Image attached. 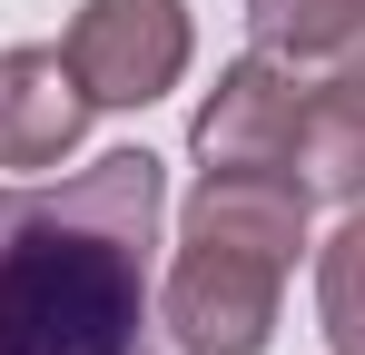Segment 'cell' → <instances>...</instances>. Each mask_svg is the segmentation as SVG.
I'll list each match as a JSON object with an SVG mask.
<instances>
[{
	"label": "cell",
	"instance_id": "obj_1",
	"mask_svg": "<svg viewBox=\"0 0 365 355\" xmlns=\"http://www.w3.org/2000/svg\"><path fill=\"white\" fill-rule=\"evenodd\" d=\"M168 168L109 148L50 187H0V355H158Z\"/></svg>",
	"mask_w": 365,
	"mask_h": 355
},
{
	"label": "cell",
	"instance_id": "obj_2",
	"mask_svg": "<svg viewBox=\"0 0 365 355\" xmlns=\"http://www.w3.org/2000/svg\"><path fill=\"white\" fill-rule=\"evenodd\" d=\"M277 296H287V257L237 247V237H178L168 287H158V326L178 355H267Z\"/></svg>",
	"mask_w": 365,
	"mask_h": 355
},
{
	"label": "cell",
	"instance_id": "obj_3",
	"mask_svg": "<svg viewBox=\"0 0 365 355\" xmlns=\"http://www.w3.org/2000/svg\"><path fill=\"white\" fill-rule=\"evenodd\" d=\"M187 50H197L187 0H79V20L60 40V59L89 89V109H148V99H168L187 79Z\"/></svg>",
	"mask_w": 365,
	"mask_h": 355
},
{
	"label": "cell",
	"instance_id": "obj_4",
	"mask_svg": "<svg viewBox=\"0 0 365 355\" xmlns=\"http://www.w3.org/2000/svg\"><path fill=\"white\" fill-rule=\"evenodd\" d=\"M297 69L267 50H247L217 69V89L197 99L187 118V148H197V168H297Z\"/></svg>",
	"mask_w": 365,
	"mask_h": 355
},
{
	"label": "cell",
	"instance_id": "obj_5",
	"mask_svg": "<svg viewBox=\"0 0 365 355\" xmlns=\"http://www.w3.org/2000/svg\"><path fill=\"white\" fill-rule=\"evenodd\" d=\"M89 128V89L60 50H0V168H60Z\"/></svg>",
	"mask_w": 365,
	"mask_h": 355
},
{
	"label": "cell",
	"instance_id": "obj_6",
	"mask_svg": "<svg viewBox=\"0 0 365 355\" xmlns=\"http://www.w3.org/2000/svg\"><path fill=\"white\" fill-rule=\"evenodd\" d=\"M297 178L306 197H365V59H336L297 89Z\"/></svg>",
	"mask_w": 365,
	"mask_h": 355
},
{
	"label": "cell",
	"instance_id": "obj_7",
	"mask_svg": "<svg viewBox=\"0 0 365 355\" xmlns=\"http://www.w3.org/2000/svg\"><path fill=\"white\" fill-rule=\"evenodd\" d=\"M247 30L287 69H336L365 59V0H247Z\"/></svg>",
	"mask_w": 365,
	"mask_h": 355
},
{
	"label": "cell",
	"instance_id": "obj_8",
	"mask_svg": "<svg viewBox=\"0 0 365 355\" xmlns=\"http://www.w3.org/2000/svg\"><path fill=\"white\" fill-rule=\"evenodd\" d=\"M316 316H326L336 355H365V197H356V217L316 247Z\"/></svg>",
	"mask_w": 365,
	"mask_h": 355
}]
</instances>
